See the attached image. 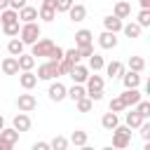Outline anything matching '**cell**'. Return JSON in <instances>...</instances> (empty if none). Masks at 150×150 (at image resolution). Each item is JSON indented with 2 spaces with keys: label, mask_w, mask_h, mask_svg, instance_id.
<instances>
[{
  "label": "cell",
  "mask_w": 150,
  "mask_h": 150,
  "mask_svg": "<svg viewBox=\"0 0 150 150\" xmlns=\"http://www.w3.org/2000/svg\"><path fill=\"white\" fill-rule=\"evenodd\" d=\"M117 124H120V120H117V112H112V110H108V112L101 117V127H103L105 131H112Z\"/></svg>",
  "instance_id": "obj_19"
},
{
  "label": "cell",
  "mask_w": 150,
  "mask_h": 150,
  "mask_svg": "<svg viewBox=\"0 0 150 150\" xmlns=\"http://www.w3.org/2000/svg\"><path fill=\"white\" fill-rule=\"evenodd\" d=\"M49 148H54V150H66V148H68V138H63V136H54L52 143H49Z\"/></svg>",
  "instance_id": "obj_35"
},
{
  "label": "cell",
  "mask_w": 150,
  "mask_h": 150,
  "mask_svg": "<svg viewBox=\"0 0 150 150\" xmlns=\"http://www.w3.org/2000/svg\"><path fill=\"white\" fill-rule=\"evenodd\" d=\"M103 28H105V30H110V33H120V30H122V19H117L115 14L103 16Z\"/></svg>",
  "instance_id": "obj_16"
},
{
  "label": "cell",
  "mask_w": 150,
  "mask_h": 150,
  "mask_svg": "<svg viewBox=\"0 0 150 150\" xmlns=\"http://www.w3.org/2000/svg\"><path fill=\"white\" fill-rule=\"evenodd\" d=\"M112 14H115L117 19H127V16H131V2H127V0H120V2H115V9H112Z\"/></svg>",
  "instance_id": "obj_15"
},
{
  "label": "cell",
  "mask_w": 150,
  "mask_h": 150,
  "mask_svg": "<svg viewBox=\"0 0 150 150\" xmlns=\"http://www.w3.org/2000/svg\"><path fill=\"white\" fill-rule=\"evenodd\" d=\"M0 21H2V26L14 23V21H19V12H16V9H12V7H7V9H2V12H0Z\"/></svg>",
  "instance_id": "obj_23"
},
{
  "label": "cell",
  "mask_w": 150,
  "mask_h": 150,
  "mask_svg": "<svg viewBox=\"0 0 150 150\" xmlns=\"http://www.w3.org/2000/svg\"><path fill=\"white\" fill-rule=\"evenodd\" d=\"M2 127H5V120H2V115H0V129H2Z\"/></svg>",
  "instance_id": "obj_51"
},
{
  "label": "cell",
  "mask_w": 150,
  "mask_h": 150,
  "mask_svg": "<svg viewBox=\"0 0 150 150\" xmlns=\"http://www.w3.org/2000/svg\"><path fill=\"white\" fill-rule=\"evenodd\" d=\"M47 94H49V98H52V101H56V103H59V101H63V98H66V87H63L61 82H52Z\"/></svg>",
  "instance_id": "obj_13"
},
{
  "label": "cell",
  "mask_w": 150,
  "mask_h": 150,
  "mask_svg": "<svg viewBox=\"0 0 150 150\" xmlns=\"http://www.w3.org/2000/svg\"><path fill=\"white\" fill-rule=\"evenodd\" d=\"M40 7H52V9H56V0H42Z\"/></svg>",
  "instance_id": "obj_47"
},
{
  "label": "cell",
  "mask_w": 150,
  "mask_h": 150,
  "mask_svg": "<svg viewBox=\"0 0 150 150\" xmlns=\"http://www.w3.org/2000/svg\"><path fill=\"white\" fill-rule=\"evenodd\" d=\"M75 105H77V110H80V112H89V110L94 108V101L84 94L82 98H77V101H75Z\"/></svg>",
  "instance_id": "obj_31"
},
{
  "label": "cell",
  "mask_w": 150,
  "mask_h": 150,
  "mask_svg": "<svg viewBox=\"0 0 150 150\" xmlns=\"http://www.w3.org/2000/svg\"><path fill=\"white\" fill-rule=\"evenodd\" d=\"M59 77V61H47L38 66V80H54Z\"/></svg>",
  "instance_id": "obj_4"
},
{
  "label": "cell",
  "mask_w": 150,
  "mask_h": 150,
  "mask_svg": "<svg viewBox=\"0 0 150 150\" xmlns=\"http://www.w3.org/2000/svg\"><path fill=\"white\" fill-rule=\"evenodd\" d=\"M70 68H73V63H70L68 59H61V61H59V75H68Z\"/></svg>",
  "instance_id": "obj_41"
},
{
  "label": "cell",
  "mask_w": 150,
  "mask_h": 150,
  "mask_svg": "<svg viewBox=\"0 0 150 150\" xmlns=\"http://www.w3.org/2000/svg\"><path fill=\"white\" fill-rule=\"evenodd\" d=\"M127 2H131V0H127Z\"/></svg>",
  "instance_id": "obj_52"
},
{
  "label": "cell",
  "mask_w": 150,
  "mask_h": 150,
  "mask_svg": "<svg viewBox=\"0 0 150 150\" xmlns=\"http://www.w3.org/2000/svg\"><path fill=\"white\" fill-rule=\"evenodd\" d=\"M84 84H87V87H84V89H87V96H89L91 101H101V98H103V77H101V75H96V73L89 75V77L84 80Z\"/></svg>",
  "instance_id": "obj_1"
},
{
  "label": "cell",
  "mask_w": 150,
  "mask_h": 150,
  "mask_svg": "<svg viewBox=\"0 0 150 150\" xmlns=\"http://www.w3.org/2000/svg\"><path fill=\"white\" fill-rule=\"evenodd\" d=\"M143 68H145V61H143L141 56H131V59H129V70L143 73Z\"/></svg>",
  "instance_id": "obj_33"
},
{
  "label": "cell",
  "mask_w": 150,
  "mask_h": 150,
  "mask_svg": "<svg viewBox=\"0 0 150 150\" xmlns=\"http://www.w3.org/2000/svg\"><path fill=\"white\" fill-rule=\"evenodd\" d=\"M23 5H28V0H9V7H12V9H16V12H19Z\"/></svg>",
  "instance_id": "obj_45"
},
{
  "label": "cell",
  "mask_w": 150,
  "mask_h": 150,
  "mask_svg": "<svg viewBox=\"0 0 150 150\" xmlns=\"http://www.w3.org/2000/svg\"><path fill=\"white\" fill-rule=\"evenodd\" d=\"M136 112H138L143 120H148V117H150V103H148V101H138V103H136Z\"/></svg>",
  "instance_id": "obj_34"
},
{
  "label": "cell",
  "mask_w": 150,
  "mask_h": 150,
  "mask_svg": "<svg viewBox=\"0 0 150 150\" xmlns=\"http://www.w3.org/2000/svg\"><path fill=\"white\" fill-rule=\"evenodd\" d=\"M98 45L103 49H115L117 47V33H110V30H103L98 35Z\"/></svg>",
  "instance_id": "obj_9"
},
{
  "label": "cell",
  "mask_w": 150,
  "mask_h": 150,
  "mask_svg": "<svg viewBox=\"0 0 150 150\" xmlns=\"http://www.w3.org/2000/svg\"><path fill=\"white\" fill-rule=\"evenodd\" d=\"M16 61H19V70H33V66H35V56L33 54H19Z\"/></svg>",
  "instance_id": "obj_22"
},
{
  "label": "cell",
  "mask_w": 150,
  "mask_h": 150,
  "mask_svg": "<svg viewBox=\"0 0 150 150\" xmlns=\"http://www.w3.org/2000/svg\"><path fill=\"white\" fill-rule=\"evenodd\" d=\"M94 42V35H91V30H87V28H80L77 33H75V47H84V45H91Z\"/></svg>",
  "instance_id": "obj_17"
},
{
  "label": "cell",
  "mask_w": 150,
  "mask_h": 150,
  "mask_svg": "<svg viewBox=\"0 0 150 150\" xmlns=\"http://www.w3.org/2000/svg\"><path fill=\"white\" fill-rule=\"evenodd\" d=\"M0 141L14 148V143L19 141V131H16L14 127H12V129H5V127H2V129H0Z\"/></svg>",
  "instance_id": "obj_20"
},
{
  "label": "cell",
  "mask_w": 150,
  "mask_h": 150,
  "mask_svg": "<svg viewBox=\"0 0 150 150\" xmlns=\"http://www.w3.org/2000/svg\"><path fill=\"white\" fill-rule=\"evenodd\" d=\"M138 129H141V136H143V141H150V122H145V120H143Z\"/></svg>",
  "instance_id": "obj_43"
},
{
  "label": "cell",
  "mask_w": 150,
  "mask_h": 150,
  "mask_svg": "<svg viewBox=\"0 0 150 150\" xmlns=\"http://www.w3.org/2000/svg\"><path fill=\"white\" fill-rule=\"evenodd\" d=\"M49 148V143H45V141H38V143H33V150H47Z\"/></svg>",
  "instance_id": "obj_46"
},
{
  "label": "cell",
  "mask_w": 150,
  "mask_h": 150,
  "mask_svg": "<svg viewBox=\"0 0 150 150\" xmlns=\"http://www.w3.org/2000/svg\"><path fill=\"white\" fill-rule=\"evenodd\" d=\"M129 143H131V129H129L127 124H124V127L117 124V127L112 129V148H120V150H122V148H127Z\"/></svg>",
  "instance_id": "obj_3"
},
{
  "label": "cell",
  "mask_w": 150,
  "mask_h": 150,
  "mask_svg": "<svg viewBox=\"0 0 150 150\" xmlns=\"http://www.w3.org/2000/svg\"><path fill=\"white\" fill-rule=\"evenodd\" d=\"M89 59V70H94V73H98V70H103V66H105V61H103V56L101 54H91V56H87Z\"/></svg>",
  "instance_id": "obj_27"
},
{
  "label": "cell",
  "mask_w": 150,
  "mask_h": 150,
  "mask_svg": "<svg viewBox=\"0 0 150 150\" xmlns=\"http://www.w3.org/2000/svg\"><path fill=\"white\" fill-rule=\"evenodd\" d=\"M75 0H56V12H68Z\"/></svg>",
  "instance_id": "obj_44"
},
{
  "label": "cell",
  "mask_w": 150,
  "mask_h": 150,
  "mask_svg": "<svg viewBox=\"0 0 150 150\" xmlns=\"http://www.w3.org/2000/svg\"><path fill=\"white\" fill-rule=\"evenodd\" d=\"M19 21H14V23H7V26H2V30H5V35H9V38H16L19 35Z\"/></svg>",
  "instance_id": "obj_37"
},
{
  "label": "cell",
  "mask_w": 150,
  "mask_h": 150,
  "mask_svg": "<svg viewBox=\"0 0 150 150\" xmlns=\"http://www.w3.org/2000/svg\"><path fill=\"white\" fill-rule=\"evenodd\" d=\"M120 98H122V103L129 108V105H136V103L141 101V91H138L136 87H131V89H124V94H120Z\"/></svg>",
  "instance_id": "obj_10"
},
{
  "label": "cell",
  "mask_w": 150,
  "mask_h": 150,
  "mask_svg": "<svg viewBox=\"0 0 150 150\" xmlns=\"http://www.w3.org/2000/svg\"><path fill=\"white\" fill-rule=\"evenodd\" d=\"M141 28H148L150 26V9H141L138 12V21H136Z\"/></svg>",
  "instance_id": "obj_36"
},
{
  "label": "cell",
  "mask_w": 150,
  "mask_h": 150,
  "mask_svg": "<svg viewBox=\"0 0 150 150\" xmlns=\"http://www.w3.org/2000/svg\"><path fill=\"white\" fill-rule=\"evenodd\" d=\"M68 75L73 77V82L84 84V80L89 77V68H87V66H82V63H75V66L70 68V73H68Z\"/></svg>",
  "instance_id": "obj_8"
},
{
  "label": "cell",
  "mask_w": 150,
  "mask_h": 150,
  "mask_svg": "<svg viewBox=\"0 0 150 150\" xmlns=\"http://www.w3.org/2000/svg\"><path fill=\"white\" fill-rule=\"evenodd\" d=\"M0 150H12V145H7V143H2V141H0Z\"/></svg>",
  "instance_id": "obj_50"
},
{
  "label": "cell",
  "mask_w": 150,
  "mask_h": 150,
  "mask_svg": "<svg viewBox=\"0 0 150 150\" xmlns=\"http://www.w3.org/2000/svg\"><path fill=\"white\" fill-rule=\"evenodd\" d=\"M103 68H105V73H108V77H110V80H112V77H120V75L124 73V66H122L120 61H110V63H108V66H103Z\"/></svg>",
  "instance_id": "obj_24"
},
{
  "label": "cell",
  "mask_w": 150,
  "mask_h": 150,
  "mask_svg": "<svg viewBox=\"0 0 150 150\" xmlns=\"http://www.w3.org/2000/svg\"><path fill=\"white\" fill-rule=\"evenodd\" d=\"M63 59H68L73 66H75V63H80V52H77V47H75V49H68V52H63Z\"/></svg>",
  "instance_id": "obj_38"
},
{
  "label": "cell",
  "mask_w": 150,
  "mask_h": 150,
  "mask_svg": "<svg viewBox=\"0 0 150 150\" xmlns=\"http://www.w3.org/2000/svg\"><path fill=\"white\" fill-rule=\"evenodd\" d=\"M12 127H14V129H16L19 134H21V131H28V129H30V117H28L26 112H21V110H19V115L14 117Z\"/></svg>",
  "instance_id": "obj_14"
},
{
  "label": "cell",
  "mask_w": 150,
  "mask_h": 150,
  "mask_svg": "<svg viewBox=\"0 0 150 150\" xmlns=\"http://www.w3.org/2000/svg\"><path fill=\"white\" fill-rule=\"evenodd\" d=\"M16 108H19L21 112H33V110L38 108V98H35L33 94H19V98H16Z\"/></svg>",
  "instance_id": "obj_6"
},
{
  "label": "cell",
  "mask_w": 150,
  "mask_h": 150,
  "mask_svg": "<svg viewBox=\"0 0 150 150\" xmlns=\"http://www.w3.org/2000/svg\"><path fill=\"white\" fill-rule=\"evenodd\" d=\"M19 19H21L23 23L35 21V19H38V9H35V7H30V5H23V7L19 9Z\"/></svg>",
  "instance_id": "obj_21"
},
{
  "label": "cell",
  "mask_w": 150,
  "mask_h": 150,
  "mask_svg": "<svg viewBox=\"0 0 150 150\" xmlns=\"http://www.w3.org/2000/svg\"><path fill=\"white\" fill-rule=\"evenodd\" d=\"M68 143H73V145H77V148H84V145H87V131L75 129V131L70 134V141H68Z\"/></svg>",
  "instance_id": "obj_25"
},
{
  "label": "cell",
  "mask_w": 150,
  "mask_h": 150,
  "mask_svg": "<svg viewBox=\"0 0 150 150\" xmlns=\"http://www.w3.org/2000/svg\"><path fill=\"white\" fill-rule=\"evenodd\" d=\"M47 59H49V61H61V59H63V49H61V47H59V45H54V47H52V52H49V56H47Z\"/></svg>",
  "instance_id": "obj_40"
},
{
  "label": "cell",
  "mask_w": 150,
  "mask_h": 150,
  "mask_svg": "<svg viewBox=\"0 0 150 150\" xmlns=\"http://www.w3.org/2000/svg\"><path fill=\"white\" fill-rule=\"evenodd\" d=\"M120 77H122V82H124V89H131V87H138V84H141V73H136V70L122 73Z\"/></svg>",
  "instance_id": "obj_12"
},
{
  "label": "cell",
  "mask_w": 150,
  "mask_h": 150,
  "mask_svg": "<svg viewBox=\"0 0 150 150\" xmlns=\"http://www.w3.org/2000/svg\"><path fill=\"white\" fill-rule=\"evenodd\" d=\"M7 7H9V0H0V12L7 9Z\"/></svg>",
  "instance_id": "obj_48"
},
{
  "label": "cell",
  "mask_w": 150,
  "mask_h": 150,
  "mask_svg": "<svg viewBox=\"0 0 150 150\" xmlns=\"http://www.w3.org/2000/svg\"><path fill=\"white\" fill-rule=\"evenodd\" d=\"M122 33H124L127 38H138V35H141V26L134 23V21H131V23H122Z\"/></svg>",
  "instance_id": "obj_30"
},
{
  "label": "cell",
  "mask_w": 150,
  "mask_h": 150,
  "mask_svg": "<svg viewBox=\"0 0 150 150\" xmlns=\"http://www.w3.org/2000/svg\"><path fill=\"white\" fill-rule=\"evenodd\" d=\"M19 84H21L23 89H33V87L38 84V75L30 73V70H21V75H19Z\"/></svg>",
  "instance_id": "obj_11"
},
{
  "label": "cell",
  "mask_w": 150,
  "mask_h": 150,
  "mask_svg": "<svg viewBox=\"0 0 150 150\" xmlns=\"http://www.w3.org/2000/svg\"><path fill=\"white\" fill-rule=\"evenodd\" d=\"M52 47H54V42L49 40V38H38L35 42H33V56H49V52H52Z\"/></svg>",
  "instance_id": "obj_5"
},
{
  "label": "cell",
  "mask_w": 150,
  "mask_h": 150,
  "mask_svg": "<svg viewBox=\"0 0 150 150\" xmlns=\"http://www.w3.org/2000/svg\"><path fill=\"white\" fill-rule=\"evenodd\" d=\"M124 122H127V127H129V129H138V127H141V122H143V117H141L136 110H131V112H127V115H124Z\"/></svg>",
  "instance_id": "obj_29"
},
{
  "label": "cell",
  "mask_w": 150,
  "mask_h": 150,
  "mask_svg": "<svg viewBox=\"0 0 150 150\" xmlns=\"http://www.w3.org/2000/svg\"><path fill=\"white\" fill-rule=\"evenodd\" d=\"M108 110H112V112H122V110H127V105H124V103H122V98L117 96V98H112V101H110Z\"/></svg>",
  "instance_id": "obj_39"
},
{
  "label": "cell",
  "mask_w": 150,
  "mask_h": 150,
  "mask_svg": "<svg viewBox=\"0 0 150 150\" xmlns=\"http://www.w3.org/2000/svg\"><path fill=\"white\" fill-rule=\"evenodd\" d=\"M84 94H87V89H84L82 84H77V82H75L70 89H66V96H68L70 101H77V98H82Z\"/></svg>",
  "instance_id": "obj_28"
},
{
  "label": "cell",
  "mask_w": 150,
  "mask_h": 150,
  "mask_svg": "<svg viewBox=\"0 0 150 150\" xmlns=\"http://www.w3.org/2000/svg\"><path fill=\"white\" fill-rule=\"evenodd\" d=\"M40 26L35 23V21H28V23H23L21 28H19V38H21V42L23 45H33L38 38H40Z\"/></svg>",
  "instance_id": "obj_2"
},
{
  "label": "cell",
  "mask_w": 150,
  "mask_h": 150,
  "mask_svg": "<svg viewBox=\"0 0 150 150\" xmlns=\"http://www.w3.org/2000/svg\"><path fill=\"white\" fill-rule=\"evenodd\" d=\"M23 42H21V38H12L9 40V45H7V52L12 54V56H19V54H23Z\"/></svg>",
  "instance_id": "obj_26"
},
{
  "label": "cell",
  "mask_w": 150,
  "mask_h": 150,
  "mask_svg": "<svg viewBox=\"0 0 150 150\" xmlns=\"http://www.w3.org/2000/svg\"><path fill=\"white\" fill-rule=\"evenodd\" d=\"M66 14L70 16V21L80 23V21H84V16H87V7H84L82 2H73V5H70V9H68Z\"/></svg>",
  "instance_id": "obj_7"
},
{
  "label": "cell",
  "mask_w": 150,
  "mask_h": 150,
  "mask_svg": "<svg viewBox=\"0 0 150 150\" xmlns=\"http://www.w3.org/2000/svg\"><path fill=\"white\" fill-rule=\"evenodd\" d=\"M77 52H80V59H87V56H91V54H94V45H84V47H77Z\"/></svg>",
  "instance_id": "obj_42"
},
{
  "label": "cell",
  "mask_w": 150,
  "mask_h": 150,
  "mask_svg": "<svg viewBox=\"0 0 150 150\" xmlns=\"http://www.w3.org/2000/svg\"><path fill=\"white\" fill-rule=\"evenodd\" d=\"M138 2H141V7H143V9H150V0H138Z\"/></svg>",
  "instance_id": "obj_49"
},
{
  "label": "cell",
  "mask_w": 150,
  "mask_h": 150,
  "mask_svg": "<svg viewBox=\"0 0 150 150\" xmlns=\"http://www.w3.org/2000/svg\"><path fill=\"white\" fill-rule=\"evenodd\" d=\"M38 19H42V21H54V19H56V9H52V7H40V9H38Z\"/></svg>",
  "instance_id": "obj_32"
},
{
  "label": "cell",
  "mask_w": 150,
  "mask_h": 150,
  "mask_svg": "<svg viewBox=\"0 0 150 150\" xmlns=\"http://www.w3.org/2000/svg\"><path fill=\"white\" fill-rule=\"evenodd\" d=\"M2 73L5 75H19V61H16V56L2 59Z\"/></svg>",
  "instance_id": "obj_18"
}]
</instances>
